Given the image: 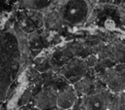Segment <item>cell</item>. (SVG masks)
Instances as JSON below:
<instances>
[{"label": "cell", "mask_w": 125, "mask_h": 110, "mask_svg": "<svg viewBox=\"0 0 125 110\" xmlns=\"http://www.w3.org/2000/svg\"><path fill=\"white\" fill-rule=\"evenodd\" d=\"M37 103L44 110L53 109L57 105V93L52 89H47L37 95Z\"/></svg>", "instance_id": "3957f363"}, {"label": "cell", "mask_w": 125, "mask_h": 110, "mask_svg": "<svg viewBox=\"0 0 125 110\" xmlns=\"http://www.w3.org/2000/svg\"><path fill=\"white\" fill-rule=\"evenodd\" d=\"M76 101H77V94L74 89L70 86L64 87L57 94V105L61 109L63 110L71 109Z\"/></svg>", "instance_id": "7a4b0ae2"}, {"label": "cell", "mask_w": 125, "mask_h": 110, "mask_svg": "<svg viewBox=\"0 0 125 110\" xmlns=\"http://www.w3.org/2000/svg\"><path fill=\"white\" fill-rule=\"evenodd\" d=\"M110 110H125V93H119L111 98Z\"/></svg>", "instance_id": "8992f818"}, {"label": "cell", "mask_w": 125, "mask_h": 110, "mask_svg": "<svg viewBox=\"0 0 125 110\" xmlns=\"http://www.w3.org/2000/svg\"><path fill=\"white\" fill-rule=\"evenodd\" d=\"M111 97L105 91H97L92 94H87L82 99L84 110H106L109 108Z\"/></svg>", "instance_id": "6da1fadb"}, {"label": "cell", "mask_w": 125, "mask_h": 110, "mask_svg": "<svg viewBox=\"0 0 125 110\" xmlns=\"http://www.w3.org/2000/svg\"><path fill=\"white\" fill-rule=\"evenodd\" d=\"M54 110H63V109H61V108H57V109H54Z\"/></svg>", "instance_id": "ba28073f"}, {"label": "cell", "mask_w": 125, "mask_h": 110, "mask_svg": "<svg viewBox=\"0 0 125 110\" xmlns=\"http://www.w3.org/2000/svg\"><path fill=\"white\" fill-rule=\"evenodd\" d=\"M97 62V57L96 56H94V55H91V56H89L88 58H87V60H86V65H88V66H93L95 63Z\"/></svg>", "instance_id": "52a82bcc"}, {"label": "cell", "mask_w": 125, "mask_h": 110, "mask_svg": "<svg viewBox=\"0 0 125 110\" xmlns=\"http://www.w3.org/2000/svg\"><path fill=\"white\" fill-rule=\"evenodd\" d=\"M85 71H87L86 63L82 62L81 60L76 59L66 65V70H65L64 74L66 75L67 79L78 81L81 79V77L83 76ZM75 81H73V82H75Z\"/></svg>", "instance_id": "277c9868"}, {"label": "cell", "mask_w": 125, "mask_h": 110, "mask_svg": "<svg viewBox=\"0 0 125 110\" xmlns=\"http://www.w3.org/2000/svg\"><path fill=\"white\" fill-rule=\"evenodd\" d=\"M92 87H93V80L88 77H83L74 84L73 89H74L76 94L86 95L92 90Z\"/></svg>", "instance_id": "5b68a950"}]
</instances>
